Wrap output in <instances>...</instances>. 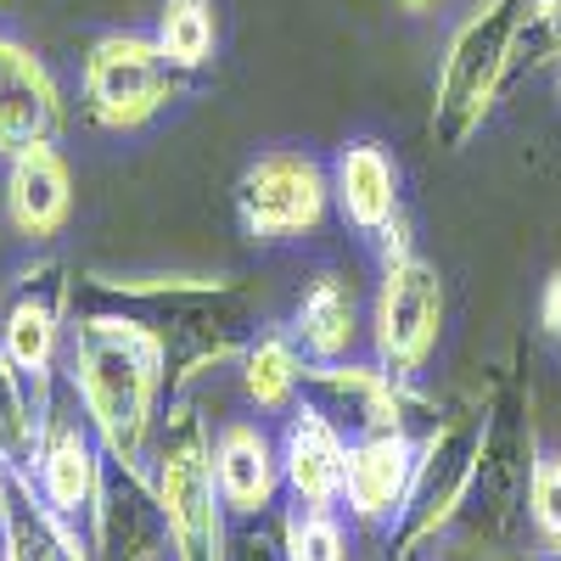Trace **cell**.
I'll return each mask as SVG.
<instances>
[{"instance_id":"obj_1","label":"cell","mask_w":561,"mask_h":561,"mask_svg":"<svg viewBox=\"0 0 561 561\" xmlns=\"http://www.w3.org/2000/svg\"><path fill=\"white\" fill-rule=\"evenodd\" d=\"M511 28H517L511 0H489V7L455 34V51H449V68H444V90H438V129L449 140H460L466 129L478 124L489 90H494V79L505 68Z\"/></svg>"},{"instance_id":"obj_2","label":"cell","mask_w":561,"mask_h":561,"mask_svg":"<svg viewBox=\"0 0 561 561\" xmlns=\"http://www.w3.org/2000/svg\"><path fill=\"white\" fill-rule=\"evenodd\" d=\"M163 45H147L135 34H118V39H102L96 57H90V102L107 124H135L147 118L163 90H169V73H163Z\"/></svg>"},{"instance_id":"obj_3","label":"cell","mask_w":561,"mask_h":561,"mask_svg":"<svg viewBox=\"0 0 561 561\" xmlns=\"http://www.w3.org/2000/svg\"><path fill=\"white\" fill-rule=\"evenodd\" d=\"M147 354L129 337H102L84 348V399L96 421L113 433V444H135L140 421H147Z\"/></svg>"},{"instance_id":"obj_4","label":"cell","mask_w":561,"mask_h":561,"mask_svg":"<svg viewBox=\"0 0 561 561\" xmlns=\"http://www.w3.org/2000/svg\"><path fill=\"white\" fill-rule=\"evenodd\" d=\"M51 124H57V90L45 79V68L0 39V147L12 152L45 147Z\"/></svg>"},{"instance_id":"obj_5","label":"cell","mask_w":561,"mask_h":561,"mask_svg":"<svg viewBox=\"0 0 561 561\" xmlns=\"http://www.w3.org/2000/svg\"><path fill=\"white\" fill-rule=\"evenodd\" d=\"M438 332V275L427 264H399L382 298V348L393 359H421Z\"/></svg>"},{"instance_id":"obj_6","label":"cell","mask_w":561,"mask_h":561,"mask_svg":"<svg viewBox=\"0 0 561 561\" xmlns=\"http://www.w3.org/2000/svg\"><path fill=\"white\" fill-rule=\"evenodd\" d=\"M248 214L259 230H298L320 214V180L298 158H270L248 174Z\"/></svg>"},{"instance_id":"obj_7","label":"cell","mask_w":561,"mask_h":561,"mask_svg":"<svg viewBox=\"0 0 561 561\" xmlns=\"http://www.w3.org/2000/svg\"><path fill=\"white\" fill-rule=\"evenodd\" d=\"M12 208L23 219V230H51L68 208V174L57 163L51 147H28L18 152V169H12Z\"/></svg>"},{"instance_id":"obj_8","label":"cell","mask_w":561,"mask_h":561,"mask_svg":"<svg viewBox=\"0 0 561 561\" xmlns=\"http://www.w3.org/2000/svg\"><path fill=\"white\" fill-rule=\"evenodd\" d=\"M287 466H293V483H298V494H309V500H325V494H332V489L348 478V460H343L337 433L325 427V421H314V415L293 427Z\"/></svg>"},{"instance_id":"obj_9","label":"cell","mask_w":561,"mask_h":561,"mask_svg":"<svg viewBox=\"0 0 561 561\" xmlns=\"http://www.w3.org/2000/svg\"><path fill=\"white\" fill-rule=\"evenodd\" d=\"M343 180V208L359 219V225H382L393 214V169L377 147H354L337 169Z\"/></svg>"},{"instance_id":"obj_10","label":"cell","mask_w":561,"mask_h":561,"mask_svg":"<svg viewBox=\"0 0 561 561\" xmlns=\"http://www.w3.org/2000/svg\"><path fill=\"white\" fill-rule=\"evenodd\" d=\"M404 489V444L399 438H370L348 460V500L359 511H388Z\"/></svg>"},{"instance_id":"obj_11","label":"cell","mask_w":561,"mask_h":561,"mask_svg":"<svg viewBox=\"0 0 561 561\" xmlns=\"http://www.w3.org/2000/svg\"><path fill=\"white\" fill-rule=\"evenodd\" d=\"M208 472H203V460L197 455H174L169 460V472H163V505H169V517L185 539H203L208 534Z\"/></svg>"},{"instance_id":"obj_12","label":"cell","mask_w":561,"mask_h":561,"mask_svg":"<svg viewBox=\"0 0 561 561\" xmlns=\"http://www.w3.org/2000/svg\"><path fill=\"white\" fill-rule=\"evenodd\" d=\"M219 478H225V494L237 505H259L270 494V455H264V438L237 427L225 433V449H219Z\"/></svg>"},{"instance_id":"obj_13","label":"cell","mask_w":561,"mask_h":561,"mask_svg":"<svg viewBox=\"0 0 561 561\" xmlns=\"http://www.w3.org/2000/svg\"><path fill=\"white\" fill-rule=\"evenodd\" d=\"M214 45V18L203 0H169L163 12V57L174 68H197Z\"/></svg>"},{"instance_id":"obj_14","label":"cell","mask_w":561,"mask_h":561,"mask_svg":"<svg viewBox=\"0 0 561 561\" xmlns=\"http://www.w3.org/2000/svg\"><path fill=\"white\" fill-rule=\"evenodd\" d=\"M348 298H343V287H332V280H325V287L304 304V332H309V343L314 348H343L348 343Z\"/></svg>"},{"instance_id":"obj_15","label":"cell","mask_w":561,"mask_h":561,"mask_svg":"<svg viewBox=\"0 0 561 561\" xmlns=\"http://www.w3.org/2000/svg\"><path fill=\"white\" fill-rule=\"evenodd\" d=\"M45 489H51L57 505H79L84 489H90V455L79 438H62L51 449V460H45Z\"/></svg>"},{"instance_id":"obj_16","label":"cell","mask_w":561,"mask_h":561,"mask_svg":"<svg viewBox=\"0 0 561 561\" xmlns=\"http://www.w3.org/2000/svg\"><path fill=\"white\" fill-rule=\"evenodd\" d=\"M45 354H51V314L23 304L12 314V359L18 365H45Z\"/></svg>"},{"instance_id":"obj_17","label":"cell","mask_w":561,"mask_h":561,"mask_svg":"<svg viewBox=\"0 0 561 561\" xmlns=\"http://www.w3.org/2000/svg\"><path fill=\"white\" fill-rule=\"evenodd\" d=\"M287 382H293V354L280 348V343H264L259 354H253V370H248V388L270 404V399H280L287 393Z\"/></svg>"},{"instance_id":"obj_18","label":"cell","mask_w":561,"mask_h":561,"mask_svg":"<svg viewBox=\"0 0 561 561\" xmlns=\"http://www.w3.org/2000/svg\"><path fill=\"white\" fill-rule=\"evenodd\" d=\"M534 505H539V523L550 534H561V455L539 460V472H534Z\"/></svg>"},{"instance_id":"obj_19","label":"cell","mask_w":561,"mask_h":561,"mask_svg":"<svg viewBox=\"0 0 561 561\" xmlns=\"http://www.w3.org/2000/svg\"><path fill=\"white\" fill-rule=\"evenodd\" d=\"M293 561H343V539L332 523H304L293 534Z\"/></svg>"},{"instance_id":"obj_20","label":"cell","mask_w":561,"mask_h":561,"mask_svg":"<svg viewBox=\"0 0 561 561\" xmlns=\"http://www.w3.org/2000/svg\"><path fill=\"white\" fill-rule=\"evenodd\" d=\"M545 320L561 332V275H556V287H550V304H545Z\"/></svg>"},{"instance_id":"obj_21","label":"cell","mask_w":561,"mask_h":561,"mask_svg":"<svg viewBox=\"0 0 561 561\" xmlns=\"http://www.w3.org/2000/svg\"><path fill=\"white\" fill-rule=\"evenodd\" d=\"M404 7H433V0H404Z\"/></svg>"}]
</instances>
